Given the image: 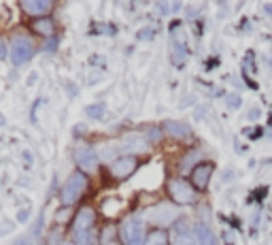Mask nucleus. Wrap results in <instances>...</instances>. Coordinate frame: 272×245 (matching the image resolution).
<instances>
[{"mask_svg": "<svg viewBox=\"0 0 272 245\" xmlns=\"http://www.w3.org/2000/svg\"><path fill=\"white\" fill-rule=\"evenodd\" d=\"M166 192L170 196V203H175L177 207H194L200 198V192L192 186V181L181 175L166 181Z\"/></svg>", "mask_w": 272, "mask_h": 245, "instance_id": "f257e3e1", "label": "nucleus"}, {"mask_svg": "<svg viewBox=\"0 0 272 245\" xmlns=\"http://www.w3.org/2000/svg\"><path fill=\"white\" fill-rule=\"evenodd\" d=\"M87 188H89V177L85 173H81V171H72V173L68 175V179L64 181V186H62V190H60L62 207L72 209V207L85 196Z\"/></svg>", "mask_w": 272, "mask_h": 245, "instance_id": "f03ea898", "label": "nucleus"}, {"mask_svg": "<svg viewBox=\"0 0 272 245\" xmlns=\"http://www.w3.org/2000/svg\"><path fill=\"white\" fill-rule=\"evenodd\" d=\"M36 53V47L30 36H26L22 32H17L11 36V45H9V58L15 66H24L34 58Z\"/></svg>", "mask_w": 272, "mask_h": 245, "instance_id": "7ed1b4c3", "label": "nucleus"}, {"mask_svg": "<svg viewBox=\"0 0 272 245\" xmlns=\"http://www.w3.org/2000/svg\"><path fill=\"white\" fill-rule=\"evenodd\" d=\"M179 207L175 203H158L145 213V217L153 224V228H164L168 230V226H175L179 220Z\"/></svg>", "mask_w": 272, "mask_h": 245, "instance_id": "20e7f679", "label": "nucleus"}, {"mask_svg": "<svg viewBox=\"0 0 272 245\" xmlns=\"http://www.w3.org/2000/svg\"><path fill=\"white\" fill-rule=\"evenodd\" d=\"M145 222L141 215H128L119 224V239L123 245H145Z\"/></svg>", "mask_w": 272, "mask_h": 245, "instance_id": "39448f33", "label": "nucleus"}, {"mask_svg": "<svg viewBox=\"0 0 272 245\" xmlns=\"http://www.w3.org/2000/svg\"><path fill=\"white\" fill-rule=\"evenodd\" d=\"M96 222H98L96 207H92V205L79 207V209L72 213V220H70V237H72V234H81V232L94 230Z\"/></svg>", "mask_w": 272, "mask_h": 245, "instance_id": "423d86ee", "label": "nucleus"}, {"mask_svg": "<svg viewBox=\"0 0 272 245\" xmlns=\"http://www.w3.org/2000/svg\"><path fill=\"white\" fill-rule=\"evenodd\" d=\"M139 167H141L139 156H119L108 165V175L115 181H123V179L132 177L139 171Z\"/></svg>", "mask_w": 272, "mask_h": 245, "instance_id": "0eeeda50", "label": "nucleus"}, {"mask_svg": "<svg viewBox=\"0 0 272 245\" xmlns=\"http://www.w3.org/2000/svg\"><path fill=\"white\" fill-rule=\"evenodd\" d=\"M75 165L81 173L92 175L98 171V165H100V158H98V151L92 147V145H79L75 149Z\"/></svg>", "mask_w": 272, "mask_h": 245, "instance_id": "6e6552de", "label": "nucleus"}, {"mask_svg": "<svg viewBox=\"0 0 272 245\" xmlns=\"http://www.w3.org/2000/svg\"><path fill=\"white\" fill-rule=\"evenodd\" d=\"M151 147L149 139L145 137V132H125L119 139V149L125 151V156H139V153H147Z\"/></svg>", "mask_w": 272, "mask_h": 245, "instance_id": "1a4fd4ad", "label": "nucleus"}, {"mask_svg": "<svg viewBox=\"0 0 272 245\" xmlns=\"http://www.w3.org/2000/svg\"><path fill=\"white\" fill-rule=\"evenodd\" d=\"M172 230H175V245H198L192 217L179 215V220L172 226Z\"/></svg>", "mask_w": 272, "mask_h": 245, "instance_id": "9d476101", "label": "nucleus"}, {"mask_svg": "<svg viewBox=\"0 0 272 245\" xmlns=\"http://www.w3.org/2000/svg\"><path fill=\"white\" fill-rule=\"evenodd\" d=\"M213 173H215V162L204 160L189 173V181H192V186L198 190V192H204V190L208 188V184H211Z\"/></svg>", "mask_w": 272, "mask_h": 245, "instance_id": "9b49d317", "label": "nucleus"}, {"mask_svg": "<svg viewBox=\"0 0 272 245\" xmlns=\"http://www.w3.org/2000/svg\"><path fill=\"white\" fill-rule=\"evenodd\" d=\"M53 7H56L53 5V0H22L20 3V9L26 15H30L32 20L49 15L53 11Z\"/></svg>", "mask_w": 272, "mask_h": 245, "instance_id": "f8f14e48", "label": "nucleus"}, {"mask_svg": "<svg viewBox=\"0 0 272 245\" xmlns=\"http://www.w3.org/2000/svg\"><path fill=\"white\" fill-rule=\"evenodd\" d=\"M30 30H32L36 36H41L43 41H47V39H53V36H58V34H56L58 26H56V22H53V17H51V15L36 17V20H32V22H30Z\"/></svg>", "mask_w": 272, "mask_h": 245, "instance_id": "ddd939ff", "label": "nucleus"}, {"mask_svg": "<svg viewBox=\"0 0 272 245\" xmlns=\"http://www.w3.org/2000/svg\"><path fill=\"white\" fill-rule=\"evenodd\" d=\"M162 130L166 132V137L175 139V141H189L194 137L192 128H189L185 122H177V120H166L162 124Z\"/></svg>", "mask_w": 272, "mask_h": 245, "instance_id": "4468645a", "label": "nucleus"}, {"mask_svg": "<svg viewBox=\"0 0 272 245\" xmlns=\"http://www.w3.org/2000/svg\"><path fill=\"white\" fill-rule=\"evenodd\" d=\"M194 232H196V243L198 245H219L215 230L208 226L206 220H196L194 222Z\"/></svg>", "mask_w": 272, "mask_h": 245, "instance_id": "2eb2a0df", "label": "nucleus"}, {"mask_svg": "<svg viewBox=\"0 0 272 245\" xmlns=\"http://www.w3.org/2000/svg\"><path fill=\"white\" fill-rule=\"evenodd\" d=\"M202 158H204V153L200 149H189V151H185L183 160L179 162V169L183 171V173H192V171L200 165V162H204Z\"/></svg>", "mask_w": 272, "mask_h": 245, "instance_id": "dca6fc26", "label": "nucleus"}, {"mask_svg": "<svg viewBox=\"0 0 272 245\" xmlns=\"http://www.w3.org/2000/svg\"><path fill=\"white\" fill-rule=\"evenodd\" d=\"M145 245H170V234L164 228H149Z\"/></svg>", "mask_w": 272, "mask_h": 245, "instance_id": "f3484780", "label": "nucleus"}, {"mask_svg": "<svg viewBox=\"0 0 272 245\" xmlns=\"http://www.w3.org/2000/svg\"><path fill=\"white\" fill-rule=\"evenodd\" d=\"M70 241L75 245H98V232L96 230H89V232H81V234H72Z\"/></svg>", "mask_w": 272, "mask_h": 245, "instance_id": "a211bd4d", "label": "nucleus"}, {"mask_svg": "<svg viewBox=\"0 0 272 245\" xmlns=\"http://www.w3.org/2000/svg\"><path fill=\"white\" fill-rule=\"evenodd\" d=\"M172 64L175 66H183L185 64V60H187V49H185V45H181V43H175V47H172Z\"/></svg>", "mask_w": 272, "mask_h": 245, "instance_id": "6ab92c4d", "label": "nucleus"}, {"mask_svg": "<svg viewBox=\"0 0 272 245\" xmlns=\"http://www.w3.org/2000/svg\"><path fill=\"white\" fill-rule=\"evenodd\" d=\"M106 113V105L104 103H94V105H87L85 107V115L89 120H102Z\"/></svg>", "mask_w": 272, "mask_h": 245, "instance_id": "aec40b11", "label": "nucleus"}, {"mask_svg": "<svg viewBox=\"0 0 272 245\" xmlns=\"http://www.w3.org/2000/svg\"><path fill=\"white\" fill-rule=\"evenodd\" d=\"M119 239V226H115V224H106L102 232L98 234V241L100 243H108V241H113V239Z\"/></svg>", "mask_w": 272, "mask_h": 245, "instance_id": "412c9836", "label": "nucleus"}, {"mask_svg": "<svg viewBox=\"0 0 272 245\" xmlns=\"http://www.w3.org/2000/svg\"><path fill=\"white\" fill-rule=\"evenodd\" d=\"M145 137L149 139V143H158L162 139V128H158V126H147V128H145Z\"/></svg>", "mask_w": 272, "mask_h": 245, "instance_id": "4be33fe9", "label": "nucleus"}, {"mask_svg": "<svg viewBox=\"0 0 272 245\" xmlns=\"http://www.w3.org/2000/svg\"><path fill=\"white\" fill-rule=\"evenodd\" d=\"M96 151H98V158L108 160V165H111V158H115V147H108V145H104V147L96 149Z\"/></svg>", "mask_w": 272, "mask_h": 245, "instance_id": "5701e85b", "label": "nucleus"}, {"mask_svg": "<svg viewBox=\"0 0 272 245\" xmlns=\"http://www.w3.org/2000/svg\"><path fill=\"white\" fill-rule=\"evenodd\" d=\"M58 45H60L58 36H53V39H47V41H43V51H45V53H53V51L58 49Z\"/></svg>", "mask_w": 272, "mask_h": 245, "instance_id": "b1692460", "label": "nucleus"}, {"mask_svg": "<svg viewBox=\"0 0 272 245\" xmlns=\"http://www.w3.org/2000/svg\"><path fill=\"white\" fill-rule=\"evenodd\" d=\"M242 101H240V96L238 94H228V107L230 109H240Z\"/></svg>", "mask_w": 272, "mask_h": 245, "instance_id": "393cba45", "label": "nucleus"}, {"mask_svg": "<svg viewBox=\"0 0 272 245\" xmlns=\"http://www.w3.org/2000/svg\"><path fill=\"white\" fill-rule=\"evenodd\" d=\"M17 222H20V224L30 222V209H22L20 213H17Z\"/></svg>", "mask_w": 272, "mask_h": 245, "instance_id": "a878e982", "label": "nucleus"}, {"mask_svg": "<svg viewBox=\"0 0 272 245\" xmlns=\"http://www.w3.org/2000/svg\"><path fill=\"white\" fill-rule=\"evenodd\" d=\"M139 39H141V41H151V39H153V30H151V28H143V30L139 32Z\"/></svg>", "mask_w": 272, "mask_h": 245, "instance_id": "bb28decb", "label": "nucleus"}, {"mask_svg": "<svg viewBox=\"0 0 272 245\" xmlns=\"http://www.w3.org/2000/svg\"><path fill=\"white\" fill-rule=\"evenodd\" d=\"M9 56V45L5 39H0V58H7Z\"/></svg>", "mask_w": 272, "mask_h": 245, "instance_id": "cd10ccee", "label": "nucleus"}, {"mask_svg": "<svg viewBox=\"0 0 272 245\" xmlns=\"http://www.w3.org/2000/svg\"><path fill=\"white\" fill-rule=\"evenodd\" d=\"M70 209H68V207H62V213L58 211L56 213V220H58V224H60V220H66V213H68Z\"/></svg>", "mask_w": 272, "mask_h": 245, "instance_id": "c85d7f7f", "label": "nucleus"}, {"mask_svg": "<svg viewBox=\"0 0 272 245\" xmlns=\"http://www.w3.org/2000/svg\"><path fill=\"white\" fill-rule=\"evenodd\" d=\"M13 245H30V241L26 239V237H20L17 241H13Z\"/></svg>", "mask_w": 272, "mask_h": 245, "instance_id": "c756f323", "label": "nucleus"}, {"mask_svg": "<svg viewBox=\"0 0 272 245\" xmlns=\"http://www.w3.org/2000/svg\"><path fill=\"white\" fill-rule=\"evenodd\" d=\"M257 115H259L257 109H251V111H249V117H257Z\"/></svg>", "mask_w": 272, "mask_h": 245, "instance_id": "7c9ffc66", "label": "nucleus"}, {"mask_svg": "<svg viewBox=\"0 0 272 245\" xmlns=\"http://www.w3.org/2000/svg\"><path fill=\"white\" fill-rule=\"evenodd\" d=\"M264 11H266L268 15H272V5H264Z\"/></svg>", "mask_w": 272, "mask_h": 245, "instance_id": "2f4dec72", "label": "nucleus"}, {"mask_svg": "<svg viewBox=\"0 0 272 245\" xmlns=\"http://www.w3.org/2000/svg\"><path fill=\"white\" fill-rule=\"evenodd\" d=\"M60 245H75V243H72V241H62Z\"/></svg>", "mask_w": 272, "mask_h": 245, "instance_id": "473e14b6", "label": "nucleus"}, {"mask_svg": "<svg viewBox=\"0 0 272 245\" xmlns=\"http://www.w3.org/2000/svg\"><path fill=\"white\" fill-rule=\"evenodd\" d=\"M0 126H5V120H3V115H0Z\"/></svg>", "mask_w": 272, "mask_h": 245, "instance_id": "72a5a7b5", "label": "nucleus"}]
</instances>
